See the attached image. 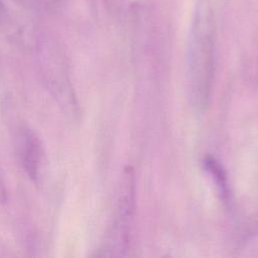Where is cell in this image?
I'll return each mask as SVG.
<instances>
[{"label":"cell","mask_w":258,"mask_h":258,"mask_svg":"<svg viewBox=\"0 0 258 258\" xmlns=\"http://www.w3.org/2000/svg\"><path fill=\"white\" fill-rule=\"evenodd\" d=\"M21 154L23 166L25 167L27 173L30 177H36L39 164L40 150L38 140L31 133L25 135Z\"/></svg>","instance_id":"obj_2"},{"label":"cell","mask_w":258,"mask_h":258,"mask_svg":"<svg viewBox=\"0 0 258 258\" xmlns=\"http://www.w3.org/2000/svg\"><path fill=\"white\" fill-rule=\"evenodd\" d=\"M188 58L192 102L199 110H204L210 98L215 67L214 29L206 8H200L194 19Z\"/></svg>","instance_id":"obj_1"},{"label":"cell","mask_w":258,"mask_h":258,"mask_svg":"<svg viewBox=\"0 0 258 258\" xmlns=\"http://www.w3.org/2000/svg\"><path fill=\"white\" fill-rule=\"evenodd\" d=\"M205 167L207 170L212 174V176L215 178L217 185L220 187L221 192L227 197L228 196V185L226 181V174L221 167V165L213 158V157H207L204 161Z\"/></svg>","instance_id":"obj_3"}]
</instances>
